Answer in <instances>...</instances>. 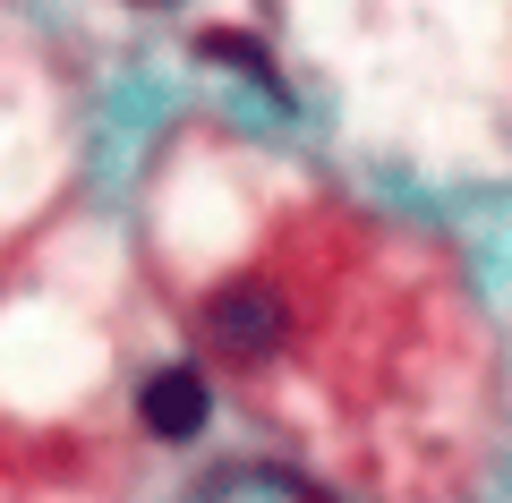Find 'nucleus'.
I'll return each mask as SVG.
<instances>
[{
  "mask_svg": "<svg viewBox=\"0 0 512 503\" xmlns=\"http://www.w3.org/2000/svg\"><path fill=\"white\" fill-rule=\"evenodd\" d=\"M137 410H146V427L163 435V444H180V435L205 427V410H214V401H205V376H197V367H154L146 393H137Z\"/></svg>",
  "mask_w": 512,
  "mask_h": 503,
  "instance_id": "1",
  "label": "nucleus"
}]
</instances>
